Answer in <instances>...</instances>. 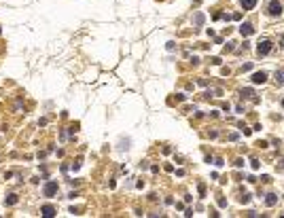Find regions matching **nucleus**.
<instances>
[{"label":"nucleus","instance_id":"2","mask_svg":"<svg viewBox=\"0 0 284 218\" xmlns=\"http://www.w3.org/2000/svg\"><path fill=\"white\" fill-rule=\"evenodd\" d=\"M269 51H271V42H269V40H261V42H259V47H256V53L261 55V57H263V55H267Z\"/></svg>","mask_w":284,"mask_h":218},{"label":"nucleus","instance_id":"10","mask_svg":"<svg viewBox=\"0 0 284 218\" xmlns=\"http://www.w3.org/2000/svg\"><path fill=\"white\" fill-rule=\"evenodd\" d=\"M4 203H7V205H15V203H17V195H9V197L4 199Z\"/></svg>","mask_w":284,"mask_h":218},{"label":"nucleus","instance_id":"13","mask_svg":"<svg viewBox=\"0 0 284 218\" xmlns=\"http://www.w3.org/2000/svg\"><path fill=\"white\" fill-rule=\"evenodd\" d=\"M250 201V195H242V203H248Z\"/></svg>","mask_w":284,"mask_h":218},{"label":"nucleus","instance_id":"15","mask_svg":"<svg viewBox=\"0 0 284 218\" xmlns=\"http://www.w3.org/2000/svg\"><path fill=\"white\" fill-rule=\"evenodd\" d=\"M282 106H284V100H282Z\"/></svg>","mask_w":284,"mask_h":218},{"label":"nucleus","instance_id":"9","mask_svg":"<svg viewBox=\"0 0 284 218\" xmlns=\"http://www.w3.org/2000/svg\"><path fill=\"white\" fill-rule=\"evenodd\" d=\"M276 81H278L280 85H284V68H282V70H276Z\"/></svg>","mask_w":284,"mask_h":218},{"label":"nucleus","instance_id":"14","mask_svg":"<svg viewBox=\"0 0 284 218\" xmlns=\"http://www.w3.org/2000/svg\"><path fill=\"white\" fill-rule=\"evenodd\" d=\"M282 47H284V34H282Z\"/></svg>","mask_w":284,"mask_h":218},{"label":"nucleus","instance_id":"8","mask_svg":"<svg viewBox=\"0 0 284 218\" xmlns=\"http://www.w3.org/2000/svg\"><path fill=\"white\" fill-rule=\"evenodd\" d=\"M276 201H278V197L274 195V193H269V195H267V199H265V203L271 208V205H276Z\"/></svg>","mask_w":284,"mask_h":218},{"label":"nucleus","instance_id":"11","mask_svg":"<svg viewBox=\"0 0 284 218\" xmlns=\"http://www.w3.org/2000/svg\"><path fill=\"white\" fill-rule=\"evenodd\" d=\"M193 23H195V26H201V23H204V15H201V13H197V15L193 17Z\"/></svg>","mask_w":284,"mask_h":218},{"label":"nucleus","instance_id":"5","mask_svg":"<svg viewBox=\"0 0 284 218\" xmlns=\"http://www.w3.org/2000/svg\"><path fill=\"white\" fill-rule=\"evenodd\" d=\"M40 214L47 216V218H51V216H55V208H53V205H42V208H40Z\"/></svg>","mask_w":284,"mask_h":218},{"label":"nucleus","instance_id":"12","mask_svg":"<svg viewBox=\"0 0 284 218\" xmlns=\"http://www.w3.org/2000/svg\"><path fill=\"white\" fill-rule=\"evenodd\" d=\"M242 95H244V98H252V89H244Z\"/></svg>","mask_w":284,"mask_h":218},{"label":"nucleus","instance_id":"4","mask_svg":"<svg viewBox=\"0 0 284 218\" xmlns=\"http://www.w3.org/2000/svg\"><path fill=\"white\" fill-rule=\"evenodd\" d=\"M267 81V74H265V72H254V74H252V83L254 85H263Z\"/></svg>","mask_w":284,"mask_h":218},{"label":"nucleus","instance_id":"6","mask_svg":"<svg viewBox=\"0 0 284 218\" xmlns=\"http://www.w3.org/2000/svg\"><path fill=\"white\" fill-rule=\"evenodd\" d=\"M252 32H254V28L250 26V23H242V26H240V34L242 36H250Z\"/></svg>","mask_w":284,"mask_h":218},{"label":"nucleus","instance_id":"1","mask_svg":"<svg viewBox=\"0 0 284 218\" xmlns=\"http://www.w3.org/2000/svg\"><path fill=\"white\" fill-rule=\"evenodd\" d=\"M42 193H45V197H53L55 193H57V182H55V180H49V182L45 184Z\"/></svg>","mask_w":284,"mask_h":218},{"label":"nucleus","instance_id":"3","mask_svg":"<svg viewBox=\"0 0 284 218\" xmlns=\"http://www.w3.org/2000/svg\"><path fill=\"white\" fill-rule=\"evenodd\" d=\"M267 13H269L271 17H280V15H282V4H280V2H271V4L267 7Z\"/></svg>","mask_w":284,"mask_h":218},{"label":"nucleus","instance_id":"7","mask_svg":"<svg viewBox=\"0 0 284 218\" xmlns=\"http://www.w3.org/2000/svg\"><path fill=\"white\" fill-rule=\"evenodd\" d=\"M256 7V0H242V9L244 11H252Z\"/></svg>","mask_w":284,"mask_h":218}]
</instances>
